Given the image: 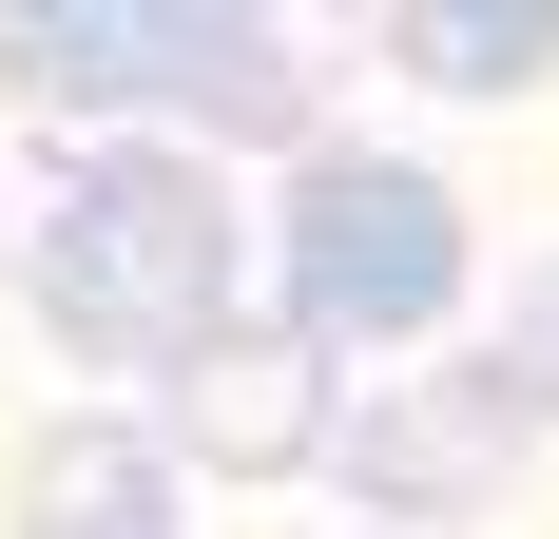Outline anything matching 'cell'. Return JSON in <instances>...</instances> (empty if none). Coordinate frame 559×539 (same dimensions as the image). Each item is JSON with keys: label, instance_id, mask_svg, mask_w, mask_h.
Listing matches in <instances>:
<instances>
[{"label": "cell", "instance_id": "obj_8", "mask_svg": "<svg viewBox=\"0 0 559 539\" xmlns=\"http://www.w3.org/2000/svg\"><path fill=\"white\" fill-rule=\"evenodd\" d=\"M483 367H502L521 405H540V424H559V251H540V270H521V289H502V327H483Z\"/></svg>", "mask_w": 559, "mask_h": 539}, {"label": "cell", "instance_id": "obj_9", "mask_svg": "<svg viewBox=\"0 0 559 539\" xmlns=\"http://www.w3.org/2000/svg\"><path fill=\"white\" fill-rule=\"evenodd\" d=\"M0 270H20V231H0Z\"/></svg>", "mask_w": 559, "mask_h": 539}, {"label": "cell", "instance_id": "obj_2", "mask_svg": "<svg viewBox=\"0 0 559 539\" xmlns=\"http://www.w3.org/2000/svg\"><path fill=\"white\" fill-rule=\"evenodd\" d=\"M20 289H39V327L78 347V367H193L231 327V193L193 135H97V155L39 193V231H20Z\"/></svg>", "mask_w": 559, "mask_h": 539}, {"label": "cell", "instance_id": "obj_7", "mask_svg": "<svg viewBox=\"0 0 559 539\" xmlns=\"http://www.w3.org/2000/svg\"><path fill=\"white\" fill-rule=\"evenodd\" d=\"M367 39H386L425 97H540L559 77V0H386Z\"/></svg>", "mask_w": 559, "mask_h": 539}, {"label": "cell", "instance_id": "obj_6", "mask_svg": "<svg viewBox=\"0 0 559 539\" xmlns=\"http://www.w3.org/2000/svg\"><path fill=\"white\" fill-rule=\"evenodd\" d=\"M174 501H193V463H174L155 424L78 405V424H39V443H20L0 520H20V539H174Z\"/></svg>", "mask_w": 559, "mask_h": 539}, {"label": "cell", "instance_id": "obj_5", "mask_svg": "<svg viewBox=\"0 0 559 539\" xmlns=\"http://www.w3.org/2000/svg\"><path fill=\"white\" fill-rule=\"evenodd\" d=\"M329 424H347V385H329V347H309L289 309L271 327L231 309L213 347L155 385V443L193 463V482H289V463H329Z\"/></svg>", "mask_w": 559, "mask_h": 539}, {"label": "cell", "instance_id": "obj_4", "mask_svg": "<svg viewBox=\"0 0 559 539\" xmlns=\"http://www.w3.org/2000/svg\"><path fill=\"white\" fill-rule=\"evenodd\" d=\"M521 463H540V405H521L483 347L367 385V424H347V482H367V520H405V539H444V520H483V501H521Z\"/></svg>", "mask_w": 559, "mask_h": 539}, {"label": "cell", "instance_id": "obj_3", "mask_svg": "<svg viewBox=\"0 0 559 539\" xmlns=\"http://www.w3.org/2000/svg\"><path fill=\"white\" fill-rule=\"evenodd\" d=\"M463 270H483V231H463V193L425 155H386V135H309L289 155V213H271V289L309 347H367V327H444Z\"/></svg>", "mask_w": 559, "mask_h": 539}, {"label": "cell", "instance_id": "obj_1", "mask_svg": "<svg viewBox=\"0 0 559 539\" xmlns=\"http://www.w3.org/2000/svg\"><path fill=\"white\" fill-rule=\"evenodd\" d=\"M309 20L289 0H0V97L97 116V135H193V155H309Z\"/></svg>", "mask_w": 559, "mask_h": 539}]
</instances>
